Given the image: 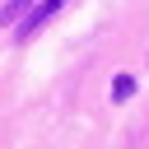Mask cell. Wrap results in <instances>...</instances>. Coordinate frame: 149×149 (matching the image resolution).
<instances>
[{
	"mask_svg": "<svg viewBox=\"0 0 149 149\" xmlns=\"http://www.w3.org/2000/svg\"><path fill=\"white\" fill-rule=\"evenodd\" d=\"M51 14H61V0H42V9H33V14L19 23V37H33V33H37V28H42Z\"/></svg>",
	"mask_w": 149,
	"mask_h": 149,
	"instance_id": "obj_1",
	"label": "cell"
},
{
	"mask_svg": "<svg viewBox=\"0 0 149 149\" xmlns=\"http://www.w3.org/2000/svg\"><path fill=\"white\" fill-rule=\"evenodd\" d=\"M130 93H135V79H130V74H116V79H112V98L121 102V98H130Z\"/></svg>",
	"mask_w": 149,
	"mask_h": 149,
	"instance_id": "obj_2",
	"label": "cell"
},
{
	"mask_svg": "<svg viewBox=\"0 0 149 149\" xmlns=\"http://www.w3.org/2000/svg\"><path fill=\"white\" fill-rule=\"evenodd\" d=\"M28 5H33V0H9V5L0 9V23H14V19H19L23 9H28Z\"/></svg>",
	"mask_w": 149,
	"mask_h": 149,
	"instance_id": "obj_3",
	"label": "cell"
}]
</instances>
